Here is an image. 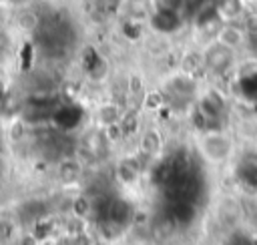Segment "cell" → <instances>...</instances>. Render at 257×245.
I'll return each instance as SVG.
<instances>
[{"mask_svg": "<svg viewBox=\"0 0 257 245\" xmlns=\"http://www.w3.org/2000/svg\"><path fill=\"white\" fill-rule=\"evenodd\" d=\"M193 147L197 159L211 169L227 167L233 163L237 153L235 137L225 127H205L193 137Z\"/></svg>", "mask_w": 257, "mask_h": 245, "instance_id": "cell-1", "label": "cell"}, {"mask_svg": "<svg viewBox=\"0 0 257 245\" xmlns=\"http://www.w3.org/2000/svg\"><path fill=\"white\" fill-rule=\"evenodd\" d=\"M193 110H197V114L205 122L201 129H205V127H223V120L229 114L227 96L219 88H215V86L201 88L199 94H197Z\"/></svg>", "mask_w": 257, "mask_h": 245, "instance_id": "cell-2", "label": "cell"}, {"mask_svg": "<svg viewBox=\"0 0 257 245\" xmlns=\"http://www.w3.org/2000/svg\"><path fill=\"white\" fill-rule=\"evenodd\" d=\"M201 64H203V72L209 76H227L231 70H235L237 60H239V52L219 44L217 40H209L201 50Z\"/></svg>", "mask_w": 257, "mask_h": 245, "instance_id": "cell-3", "label": "cell"}, {"mask_svg": "<svg viewBox=\"0 0 257 245\" xmlns=\"http://www.w3.org/2000/svg\"><path fill=\"white\" fill-rule=\"evenodd\" d=\"M213 40H217L219 44H223V46H227V48H231V50L241 54V50H245L247 44H249V32L241 24V20H237V22H223L217 28V32L213 34Z\"/></svg>", "mask_w": 257, "mask_h": 245, "instance_id": "cell-4", "label": "cell"}, {"mask_svg": "<svg viewBox=\"0 0 257 245\" xmlns=\"http://www.w3.org/2000/svg\"><path fill=\"white\" fill-rule=\"evenodd\" d=\"M147 26L153 28V30H155L157 34H161V36H171V34L179 32V28L183 26V12L157 6L155 12L151 14Z\"/></svg>", "mask_w": 257, "mask_h": 245, "instance_id": "cell-5", "label": "cell"}, {"mask_svg": "<svg viewBox=\"0 0 257 245\" xmlns=\"http://www.w3.org/2000/svg\"><path fill=\"white\" fill-rule=\"evenodd\" d=\"M118 12L128 24H147L157 8L155 0H118Z\"/></svg>", "mask_w": 257, "mask_h": 245, "instance_id": "cell-6", "label": "cell"}, {"mask_svg": "<svg viewBox=\"0 0 257 245\" xmlns=\"http://www.w3.org/2000/svg\"><path fill=\"white\" fill-rule=\"evenodd\" d=\"M94 120L98 129H104V131L118 129V125L122 122V108L116 102H102L94 112Z\"/></svg>", "mask_w": 257, "mask_h": 245, "instance_id": "cell-7", "label": "cell"}, {"mask_svg": "<svg viewBox=\"0 0 257 245\" xmlns=\"http://www.w3.org/2000/svg\"><path fill=\"white\" fill-rule=\"evenodd\" d=\"M215 10L223 22H237L243 16V0H215Z\"/></svg>", "mask_w": 257, "mask_h": 245, "instance_id": "cell-8", "label": "cell"}, {"mask_svg": "<svg viewBox=\"0 0 257 245\" xmlns=\"http://www.w3.org/2000/svg\"><path fill=\"white\" fill-rule=\"evenodd\" d=\"M155 2H157V6H161V8H171V10L183 12L189 0H155Z\"/></svg>", "mask_w": 257, "mask_h": 245, "instance_id": "cell-9", "label": "cell"}, {"mask_svg": "<svg viewBox=\"0 0 257 245\" xmlns=\"http://www.w3.org/2000/svg\"><path fill=\"white\" fill-rule=\"evenodd\" d=\"M84 235H64V237H58L54 241V245H80Z\"/></svg>", "mask_w": 257, "mask_h": 245, "instance_id": "cell-10", "label": "cell"}]
</instances>
